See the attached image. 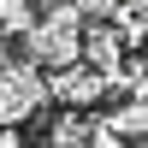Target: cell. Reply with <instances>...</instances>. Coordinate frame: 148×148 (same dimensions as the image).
Here are the masks:
<instances>
[{
  "label": "cell",
  "instance_id": "1",
  "mask_svg": "<svg viewBox=\"0 0 148 148\" xmlns=\"http://www.w3.org/2000/svg\"><path fill=\"white\" fill-rule=\"evenodd\" d=\"M18 42H24V65H36V71H59V65H77L83 18L65 6V0H42L36 24L18 36Z\"/></svg>",
  "mask_w": 148,
  "mask_h": 148
},
{
  "label": "cell",
  "instance_id": "2",
  "mask_svg": "<svg viewBox=\"0 0 148 148\" xmlns=\"http://www.w3.org/2000/svg\"><path fill=\"white\" fill-rule=\"evenodd\" d=\"M47 107V77L36 65H18V59H0V125H24Z\"/></svg>",
  "mask_w": 148,
  "mask_h": 148
},
{
  "label": "cell",
  "instance_id": "3",
  "mask_svg": "<svg viewBox=\"0 0 148 148\" xmlns=\"http://www.w3.org/2000/svg\"><path fill=\"white\" fill-rule=\"evenodd\" d=\"M101 95H107V77L95 65H83V59H77V65H59L53 83H47V101H59L65 113H95Z\"/></svg>",
  "mask_w": 148,
  "mask_h": 148
},
{
  "label": "cell",
  "instance_id": "4",
  "mask_svg": "<svg viewBox=\"0 0 148 148\" xmlns=\"http://www.w3.org/2000/svg\"><path fill=\"white\" fill-rule=\"evenodd\" d=\"M101 119V130L113 142H125V148H142V130H148V107H142V95H125V107L119 113H95Z\"/></svg>",
  "mask_w": 148,
  "mask_h": 148
},
{
  "label": "cell",
  "instance_id": "5",
  "mask_svg": "<svg viewBox=\"0 0 148 148\" xmlns=\"http://www.w3.org/2000/svg\"><path fill=\"white\" fill-rule=\"evenodd\" d=\"M89 136H95V113H65L53 130H47L42 148H89Z\"/></svg>",
  "mask_w": 148,
  "mask_h": 148
},
{
  "label": "cell",
  "instance_id": "6",
  "mask_svg": "<svg viewBox=\"0 0 148 148\" xmlns=\"http://www.w3.org/2000/svg\"><path fill=\"white\" fill-rule=\"evenodd\" d=\"M36 12H42V0H0V42L24 36V30L36 24Z\"/></svg>",
  "mask_w": 148,
  "mask_h": 148
},
{
  "label": "cell",
  "instance_id": "7",
  "mask_svg": "<svg viewBox=\"0 0 148 148\" xmlns=\"http://www.w3.org/2000/svg\"><path fill=\"white\" fill-rule=\"evenodd\" d=\"M65 6H71V12H77V18H83V24H95V18H113V12H119V6H125V0H65Z\"/></svg>",
  "mask_w": 148,
  "mask_h": 148
},
{
  "label": "cell",
  "instance_id": "8",
  "mask_svg": "<svg viewBox=\"0 0 148 148\" xmlns=\"http://www.w3.org/2000/svg\"><path fill=\"white\" fill-rule=\"evenodd\" d=\"M0 148H36V142H24L18 125H0Z\"/></svg>",
  "mask_w": 148,
  "mask_h": 148
},
{
  "label": "cell",
  "instance_id": "9",
  "mask_svg": "<svg viewBox=\"0 0 148 148\" xmlns=\"http://www.w3.org/2000/svg\"><path fill=\"white\" fill-rule=\"evenodd\" d=\"M0 59H6V47H0Z\"/></svg>",
  "mask_w": 148,
  "mask_h": 148
}]
</instances>
